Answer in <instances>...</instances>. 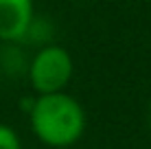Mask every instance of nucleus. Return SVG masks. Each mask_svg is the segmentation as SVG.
Instances as JSON below:
<instances>
[{
	"mask_svg": "<svg viewBox=\"0 0 151 149\" xmlns=\"http://www.w3.org/2000/svg\"><path fill=\"white\" fill-rule=\"evenodd\" d=\"M33 20V0H0V42L24 40Z\"/></svg>",
	"mask_w": 151,
	"mask_h": 149,
	"instance_id": "7ed1b4c3",
	"label": "nucleus"
},
{
	"mask_svg": "<svg viewBox=\"0 0 151 149\" xmlns=\"http://www.w3.org/2000/svg\"><path fill=\"white\" fill-rule=\"evenodd\" d=\"M149 123H151V103H149Z\"/></svg>",
	"mask_w": 151,
	"mask_h": 149,
	"instance_id": "39448f33",
	"label": "nucleus"
},
{
	"mask_svg": "<svg viewBox=\"0 0 151 149\" xmlns=\"http://www.w3.org/2000/svg\"><path fill=\"white\" fill-rule=\"evenodd\" d=\"M29 121L33 134L55 149L75 145L86 132V110L66 92L40 94L29 112Z\"/></svg>",
	"mask_w": 151,
	"mask_h": 149,
	"instance_id": "f257e3e1",
	"label": "nucleus"
},
{
	"mask_svg": "<svg viewBox=\"0 0 151 149\" xmlns=\"http://www.w3.org/2000/svg\"><path fill=\"white\" fill-rule=\"evenodd\" d=\"M83 2H86V0H83Z\"/></svg>",
	"mask_w": 151,
	"mask_h": 149,
	"instance_id": "423d86ee",
	"label": "nucleus"
},
{
	"mask_svg": "<svg viewBox=\"0 0 151 149\" xmlns=\"http://www.w3.org/2000/svg\"><path fill=\"white\" fill-rule=\"evenodd\" d=\"M0 149H22L18 132L7 123H0Z\"/></svg>",
	"mask_w": 151,
	"mask_h": 149,
	"instance_id": "20e7f679",
	"label": "nucleus"
},
{
	"mask_svg": "<svg viewBox=\"0 0 151 149\" xmlns=\"http://www.w3.org/2000/svg\"><path fill=\"white\" fill-rule=\"evenodd\" d=\"M75 64L64 46L46 44L33 55L29 64V81L37 94H55L64 92L70 83Z\"/></svg>",
	"mask_w": 151,
	"mask_h": 149,
	"instance_id": "f03ea898",
	"label": "nucleus"
}]
</instances>
